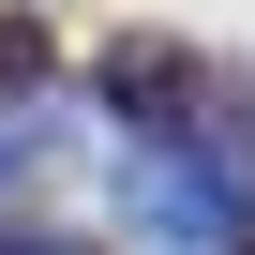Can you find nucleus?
<instances>
[{"mask_svg": "<svg viewBox=\"0 0 255 255\" xmlns=\"http://www.w3.org/2000/svg\"><path fill=\"white\" fill-rule=\"evenodd\" d=\"M105 90H120V105H165V90H180V60H165V45H120V60H105Z\"/></svg>", "mask_w": 255, "mask_h": 255, "instance_id": "f257e3e1", "label": "nucleus"}]
</instances>
